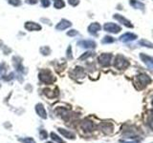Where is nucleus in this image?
Instances as JSON below:
<instances>
[{
  "label": "nucleus",
  "instance_id": "nucleus-16",
  "mask_svg": "<svg viewBox=\"0 0 153 143\" xmlns=\"http://www.w3.org/2000/svg\"><path fill=\"white\" fill-rule=\"evenodd\" d=\"M131 5L133 6V7H135V8H138V7H140V8H143L144 7V5L143 4H141L140 2H138V1H136V0H131Z\"/></svg>",
  "mask_w": 153,
  "mask_h": 143
},
{
  "label": "nucleus",
  "instance_id": "nucleus-9",
  "mask_svg": "<svg viewBox=\"0 0 153 143\" xmlns=\"http://www.w3.org/2000/svg\"><path fill=\"white\" fill-rule=\"evenodd\" d=\"M115 18H116L117 20L120 21V23H122V24H124V25L129 27V28H132V27H133L131 24H130V22L127 20V19H125L124 16H122V15H120V16H119L118 14H116V15H115Z\"/></svg>",
  "mask_w": 153,
  "mask_h": 143
},
{
  "label": "nucleus",
  "instance_id": "nucleus-17",
  "mask_svg": "<svg viewBox=\"0 0 153 143\" xmlns=\"http://www.w3.org/2000/svg\"><path fill=\"white\" fill-rule=\"evenodd\" d=\"M51 137H52V138H53L54 140L57 141V142H59V143H64V141H63L62 139H60V138H59V137H57L56 134H54V133H52V134H51Z\"/></svg>",
  "mask_w": 153,
  "mask_h": 143
},
{
  "label": "nucleus",
  "instance_id": "nucleus-13",
  "mask_svg": "<svg viewBox=\"0 0 153 143\" xmlns=\"http://www.w3.org/2000/svg\"><path fill=\"white\" fill-rule=\"evenodd\" d=\"M80 44H82L83 47H86V48H94L96 44H95V42L93 41H89V40H87V41H82V42H80Z\"/></svg>",
  "mask_w": 153,
  "mask_h": 143
},
{
  "label": "nucleus",
  "instance_id": "nucleus-14",
  "mask_svg": "<svg viewBox=\"0 0 153 143\" xmlns=\"http://www.w3.org/2000/svg\"><path fill=\"white\" fill-rule=\"evenodd\" d=\"M36 110H37V113L39 114V115H41L43 118H46V113H45V110L42 105H37L36 107Z\"/></svg>",
  "mask_w": 153,
  "mask_h": 143
},
{
  "label": "nucleus",
  "instance_id": "nucleus-12",
  "mask_svg": "<svg viewBox=\"0 0 153 143\" xmlns=\"http://www.w3.org/2000/svg\"><path fill=\"white\" fill-rule=\"evenodd\" d=\"M71 25V23L70 22H68L66 20H63V21H61L59 25L56 26V29H59V30H63V29H66L67 27H69Z\"/></svg>",
  "mask_w": 153,
  "mask_h": 143
},
{
  "label": "nucleus",
  "instance_id": "nucleus-2",
  "mask_svg": "<svg viewBox=\"0 0 153 143\" xmlns=\"http://www.w3.org/2000/svg\"><path fill=\"white\" fill-rule=\"evenodd\" d=\"M103 29H104L106 32L117 33L121 31V27L118 26L117 24H114V23H107V24L103 26Z\"/></svg>",
  "mask_w": 153,
  "mask_h": 143
},
{
  "label": "nucleus",
  "instance_id": "nucleus-22",
  "mask_svg": "<svg viewBox=\"0 0 153 143\" xmlns=\"http://www.w3.org/2000/svg\"><path fill=\"white\" fill-rule=\"evenodd\" d=\"M47 143H52V142H47Z\"/></svg>",
  "mask_w": 153,
  "mask_h": 143
},
{
  "label": "nucleus",
  "instance_id": "nucleus-6",
  "mask_svg": "<svg viewBox=\"0 0 153 143\" xmlns=\"http://www.w3.org/2000/svg\"><path fill=\"white\" fill-rule=\"evenodd\" d=\"M136 37H137V36H135V34L127 33L124 34V36H122L120 39H121L122 41H124V42H127V41H131V40L136 39Z\"/></svg>",
  "mask_w": 153,
  "mask_h": 143
},
{
  "label": "nucleus",
  "instance_id": "nucleus-18",
  "mask_svg": "<svg viewBox=\"0 0 153 143\" xmlns=\"http://www.w3.org/2000/svg\"><path fill=\"white\" fill-rule=\"evenodd\" d=\"M103 43H109V42H113V39H112V37H110V36H106L104 39L102 40Z\"/></svg>",
  "mask_w": 153,
  "mask_h": 143
},
{
  "label": "nucleus",
  "instance_id": "nucleus-10",
  "mask_svg": "<svg viewBox=\"0 0 153 143\" xmlns=\"http://www.w3.org/2000/svg\"><path fill=\"white\" fill-rule=\"evenodd\" d=\"M99 29H101V26H99L98 23H93V24H91L89 28H88V31H89L91 33L95 34L98 31H99Z\"/></svg>",
  "mask_w": 153,
  "mask_h": 143
},
{
  "label": "nucleus",
  "instance_id": "nucleus-7",
  "mask_svg": "<svg viewBox=\"0 0 153 143\" xmlns=\"http://www.w3.org/2000/svg\"><path fill=\"white\" fill-rule=\"evenodd\" d=\"M101 127H102V130L105 134H111L113 131V126L112 124H110V123H102Z\"/></svg>",
  "mask_w": 153,
  "mask_h": 143
},
{
  "label": "nucleus",
  "instance_id": "nucleus-8",
  "mask_svg": "<svg viewBox=\"0 0 153 143\" xmlns=\"http://www.w3.org/2000/svg\"><path fill=\"white\" fill-rule=\"evenodd\" d=\"M82 127L83 128V130H85V131H92L94 129V124H93V122L85 120L82 123Z\"/></svg>",
  "mask_w": 153,
  "mask_h": 143
},
{
  "label": "nucleus",
  "instance_id": "nucleus-1",
  "mask_svg": "<svg viewBox=\"0 0 153 143\" xmlns=\"http://www.w3.org/2000/svg\"><path fill=\"white\" fill-rule=\"evenodd\" d=\"M151 79L149 78L147 75H140L137 76V84H140L141 85V88H144L148 83H150Z\"/></svg>",
  "mask_w": 153,
  "mask_h": 143
},
{
  "label": "nucleus",
  "instance_id": "nucleus-11",
  "mask_svg": "<svg viewBox=\"0 0 153 143\" xmlns=\"http://www.w3.org/2000/svg\"><path fill=\"white\" fill-rule=\"evenodd\" d=\"M59 133L62 134L65 137H67V138H72V139H73V138H75V134H72L71 132H68V131L64 130V129H61V128H59Z\"/></svg>",
  "mask_w": 153,
  "mask_h": 143
},
{
  "label": "nucleus",
  "instance_id": "nucleus-4",
  "mask_svg": "<svg viewBox=\"0 0 153 143\" xmlns=\"http://www.w3.org/2000/svg\"><path fill=\"white\" fill-rule=\"evenodd\" d=\"M111 59H112V55H110V53H103V55L99 56V61L101 62V64L104 65V66H108L110 64Z\"/></svg>",
  "mask_w": 153,
  "mask_h": 143
},
{
  "label": "nucleus",
  "instance_id": "nucleus-3",
  "mask_svg": "<svg viewBox=\"0 0 153 143\" xmlns=\"http://www.w3.org/2000/svg\"><path fill=\"white\" fill-rule=\"evenodd\" d=\"M115 66L118 69H124L125 67L128 66V62L127 60L124 59L122 55H118L116 61H115Z\"/></svg>",
  "mask_w": 153,
  "mask_h": 143
},
{
  "label": "nucleus",
  "instance_id": "nucleus-15",
  "mask_svg": "<svg viewBox=\"0 0 153 143\" xmlns=\"http://www.w3.org/2000/svg\"><path fill=\"white\" fill-rule=\"evenodd\" d=\"M64 6V2L62 0H55V7L57 9H60Z\"/></svg>",
  "mask_w": 153,
  "mask_h": 143
},
{
  "label": "nucleus",
  "instance_id": "nucleus-19",
  "mask_svg": "<svg viewBox=\"0 0 153 143\" xmlns=\"http://www.w3.org/2000/svg\"><path fill=\"white\" fill-rule=\"evenodd\" d=\"M69 3H70L71 5H73V6H76V4L79 3V0H69Z\"/></svg>",
  "mask_w": 153,
  "mask_h": 143
},
{
  "label": "nucleus",
  "instance_id": "nucleus-21",
  "mask_svg": "<svg viewBox=\"0 0 153 143\" xmlns=\"http://www.w3.org/2000/svg\"><path fill=\"white\" fill-rule=\"evenodd\" d=\"M152 106H153V100H152Z\"/></svg>",
  "mask_w": 153,
  "mask_h": 143
},
{
  "label": "nucleus",
  "instance_id": "nucleus-20",
  "mask_svg": "<svg viewBox=\"0 0 153 143\" xmlns=\"http://www.w3.org/2000/svg\"><path fill=\"white\" fill-rule=\"evenodd\" d=\"M42 3H43V5L45 7H47L50 5V2H49V0H42Z\"/></svg>",
  "mask_w": 153,
  "mask_h": 143
},
{
  "label": "nucleus",
  "instance_id": "nucleus-5",
  "mask_svg": "<svg viewBox=\"0 0 153 143\" xmlns=\"http://www.w3.org/2000/svg\"><path fill=\"white\" fill-rule=\"evenodd\" d=\"M141 58L143 59V61L147 65L149 68L153 69V58L148 55H141Z\"/></svg>",
  "mask_w": 153,
  "mask_h": 143
}]
</instances>
